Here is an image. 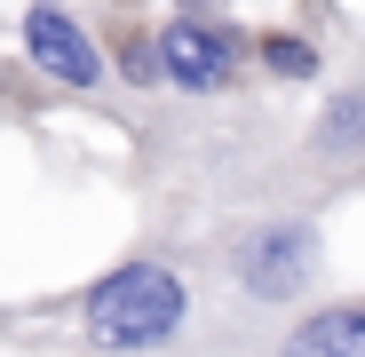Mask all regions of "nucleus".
I'll list each match as a JSON object with an SVG mask.
<instances>
[{
  "label": "nucleus",
  "mask_w": 365,
  "mask_h": 357,
  "mask_svg": "<svg viewBox=\"0 0 365 357\" xmlns=\"http://www.w3.org/2000/svg\"><path fill=\"white\" fill-rule=\"evenodd\" d=\"M40 318H64L56 326L64 349H88V357H215L222 341V310L191 222H159L111 270L56 294Z\"/></svg>",
  "instance_id": "obj_1"
},
{
  "label": "nucleus",
  "mask_w": 365,
  "mask_h": 357,
  "mask_svg": "<svg viewBox=\"0 0 365 357\" xmlns=\"http://www.w3.org/2000/svg\"><path fill=\"white\" fill-rule=\"evenodd\" d=\"M199 230V262L215 286V310H222V341H247L255 326L302 310L326 294V222L318 207H294V199H247V207H215Z\"/></svg>",
  "instance_id": "obj_2"
},
{
  "label": "nucleus",
  "mask_w": 365,
  "mask_h": 357,
  "mask_svg": "<svg viewBox=\"0 0 365 357\" xmlns=\"http://www.w3.org/2000/svg\"><path fill=\"white\" fill-rule=\"evenodd\" d=\"M159 95L175 103H230L255 95V32L230 16V0H151Z\"/></svg>",
  "instance_id": "obj_3"
},
{
  "label": "nucleus",
  "mask_w": 365,
  "mask_h": 357,
  "mask_svg": "<svg viewBox=\"0 0 365 357\" xmlns=\"http://www.w3.org/2000/svg\"><path fill=\"white\" fill-rule=\"evenodd\" d=\"M16 56H24V72L48 95L119 111V80L103 64V40H96V24L72 9V0H24L16 9Z\"/></svg>",
  "instance_id": "obj_4"
},
{
  "label": "nucleus",
  "mask_w": 365,
  "mask_h": 357,
  "mask_svg": "<svg viewBox=\"0 0 365 357\" xmlns=\"http://www.w3.org/2000/svg\"><path fill=\"white\" fill-rule=\"evenodd\" d=\"M222 357H365V294H318L247 341H230Z\"/></svg>",
  "instance_id": "obj_5"
},
{
  "label": "nucleus",
  "mask_w": 365,
  "mask_h": 357,
  "mask_svg": "<svg viewBox=\"0 0 365 357\" xmlns=\"http://www.w3.org/2000/svg\"><path fill=\"white\" fill-rule=\"evenodd\" d=\"M96 40H103V64L119 80L128 103H151L159 95V48H151V0H111L96 16Z\"/></svg>",
  "instance_id": "obj_6"
},
{
  "label": "nucleus",
  "mask_w": 365,
  "mask_h": 357,
  "mask_svg": "<svg viewBox=\"0 0 365 357\" xmlns=\"http://www.w3.org/2000/svg\"><path fill=\"white\" fill-rule=\"evenodd\" d=\"M255 80L310 88V80H326V48L310 32H294V24H270V32H255Z\"/></svg>",
  "instance_id": "obj_7"
},
{
  "label": "nucleus",
  "mask_w": 365,
  "mask_h": 357,
  "mask_svg": "<svg viewBox=\"0 0 365 357\" xmlns=\"http://www.w3.org/2000/svg\"><path fill=\"white\" fill-rule=\"evenodd\" d=\"M40 357H88V349H40Z\"/></svg>",
  "instance_id": "obj_8"
}]
</instances>
